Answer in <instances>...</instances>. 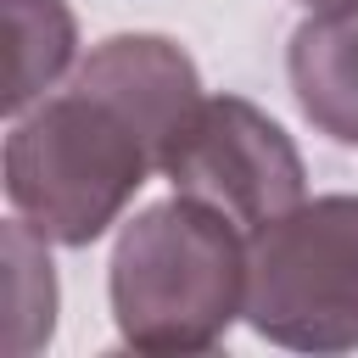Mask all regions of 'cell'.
Wrapping results in <instances>:
<instances>
[{"label": "cell", "instance_id": "6da1fadb", "mask_svg": "<svg viewBox=\"0 0 358 358\" xmlns=\"http://www.w3.org/2000/svg\"><path fill=\"white\" fill-rule=\"evenodd\" d=\"M246 229L196 196L145 207L112 252V313L134 352H207L246 313Z\"/></svg>", "mask_w": 358, "mask_h": 358}, {"label": "cell", "instance_id": "7a4b0ae2", "mask_svg": "<svg viewBox=\"0 0 358 358\" xmlns=\"http://www.w3.org/2000/svg\"><path fill=\"white\" fill-rule=\"evenodd\" d=\"M145 173L162 168L140 123L84 84L17 117L6 140V196L17 218L62 246H90Z\"/></svg>", "mask_w": 358, "mask_h": 358}, {"label": "cell", "instance_id": "3957f363", "mask_svg": "<svg viewBox=\"0 0 358 358\" xmlns=\"http://www.w3.org/2000/svg\"><path fill=\"white\" fill-rule=\"evenodd\" d=\"M246 319L296 352L358 347V196L296 201L246 235Z\"/></svg>", "mask_w": 358, "mask_h": 358}, {"label": "cell", "instance_id": "277c9868", "mask_svg": "<svg viewBox=\"0 0 358 358\" xmlns=\"http://www.w3.org/2000/svg\"><path fill=\"white\" fill-rule=\"evenodd\" d=\"M162 173L179 196L207 201L235 229H257L302 201V157L274 117H263L241 95H213L196 106L185 134L173 140Z\"/></svg>", "mask_w": 358, "mask_h": 358}, {"label": "cell", "instance_id": "5b68a950", "mask_svg": "<svg viewBox=\"0 0 358 358\" xmlns=\"http://www.w3.org/2000/svg\"><path fill=\"white\" fill-rule=\"evenodd\" d=\"M73 84L106 95L112 106H123L140 134L151 140L157 151V168L168 162L173 140L185 134V123L196 117L201 106V84H196V67L179 45L157 39V34H117L106 39L101 50H90V62L73 73Z\"/></svg>", "mask_w": 358, "mask_h": 358}, {"label": "cell", "instance_id": "8992f818", "mask_svg": "<svg viewBox=\"0 0 358 358\" xmlns=\"http://www.w3.org/2000/svg\"><path fill=\"white\" fill-rule=\"evenodd\" d=\"M291 90L319 134L358 145V6L313 11L291 34Z\"/></svg>", "mask_w": 358, "mask_h": 358}, {"label": "cell", "instance_id": "52a82bcc", "mask_svg": "<svg viewBox=\"0 0 358 358\" xmlns=\"http://www.w3.org/2000/svg\"><path fill=\"white\" fill-rule=\"evenodd\" d=\"M73 62V11L62 0H6V112L22 117Z\"/></svg>", "mask_w": 358, "mask_h": 358}, {"label": "cell", "instance_id": "ba28073f", "mask_svg": "<svg viewBox=\"0 0 358 358\" xmlns=\"http://www.w3.org/2000/svg\"><path fill=\"white\" fill-rule=\"evenodd\" d=\"M56 324V274L45 257V235H34L22 218L6 224V352L28 358L50 341Z\"/></svg>", "mask_w": 358, "mask_h": 358}, {"label": "cell", "instance_id": "9c48e42d", "mask_svg": "<svg viewBox=\"0 0 358 358\" xmlns=\"http://www.w3.org/2000/svg\"><path fill=\"white\" fill-rule=\"evenodd\" d=\"M302 6H313V11H330V6H358V0H302Z\"/></svg>", "mask_w": 358, "mask_h": 358}]
</instances>
